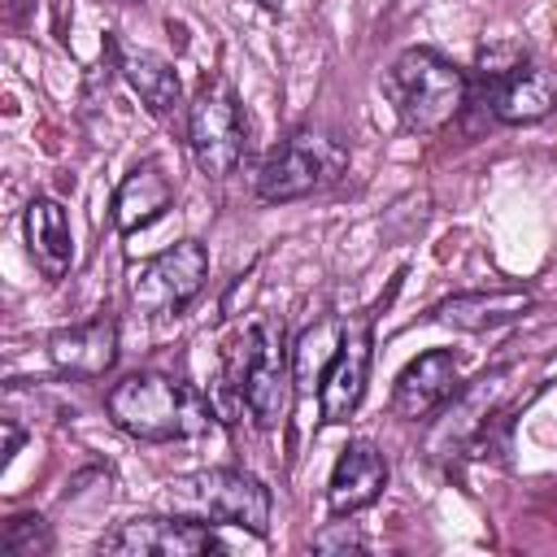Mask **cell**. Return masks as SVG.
<instances>
[{
	"label": "cell",
	"instance_id": "obj_1",
	"mask_svg": "<svg viewBox=\"0 0 557 557\" xmlns=\"http://www.w3.org/2000/svg\"><path fill=\"white\" fill-rule=\"evenodd\" d=\"M104 409L117 431L144 444H170V440H191L209 431L213 405L196 387L170 374H126L122 383L109 387Z\"/></svg>",
	"mask_w": 557,
	"mask_h": 557
},
{
	"label": "cell",
	"instance_id": "obj_2",
	"mask_svg": "<svg viewBox=\"0 0 557 557\" xmlns=\"http://www.w3.org/2000/svg\"><path fill=\"white\" fill-rule=\"evenodd\" d=\"M383 91L405 131L435 135L470 104V74L435 48H409L392 61Z\"/></svg>",
	"mask_w": 557,
	"mask_h": 557
},
{
	"label": "cell",
	"instance_id": "obj_3",
	"mask_svg": "<svg viewBox=\"0 0 557 557\" xmlns=\"http://www.w3.org/2000/svg\"><path fill=\"white\" fill-rule=\"evenodd\" d=\"M161 505L170 513L209 522V527H239L248 535H265L270 531V492L261 479L244 474V470H191L178 474L161 487Z\"/></svg>",
	"mask_w": 557,
	"mask_h": 557
},
{
	"label": "cell",
	"instance_id": "obj_4",
	"mask_svg": "<svg viewBox=\"0 0 557 557\" xmlns=\"http://www.w3.org/2000/svg\"><path fill=\"white\" fill-rule=\"evenodd\" d=\"M348 170V152L344 144H335L322 131H296L287 135L261 165L257 174V196L265 205H287V200H305L322 187H331L339 174Z\"/></svg>",
	"mask_w": 557,
	"mask_h": 557
},
{
	"label": "cell",
	"instance_id": "obj_5",
	"mask_svg": "<svg viewBox=\"0 0 557 557\" xmlns=\"http://www.w3.org/2000/svg\"><path fill=\"white\" fill-rule=\"evenodd\" d=\"M187 148H191L200 174H209V178H226L244 161L248 122H244L235 87L222 74L205 78L187 109Z\"/></svg>",
	"mask_w": 557,
	"mask_h": 557
},
{
	"label": "cell",
	"instance_id": "obj_6",
	"mask_svg": "<svg viewBox=\"0 0 557 557\" xmlns=\"http://www.w3.org/2000/svg\"><path fill=\"white\" fill-rule=\"evenodd\" d=\"M244 339V405L261 431L278 426L292 396V348L283 344L278 318H257L239 331Z\"/></svg>",
	"mask_w": 557,
	"mask_h": 557
},
{
	"label": "cell",
	"instance_id": "obj_7",
	"mask_svg": "<svg viewBox=\"0 0 557 557\" xmlns=\"http://www.w3.org/2000/svg\"><path fill=\"white\" fill-rule=\"evenodd\" d=\"M209 278V252L200 239H183L165 252H157L135 278H131V300L135 309H144L148 318H165L178 313L196 300V292Z\"/></svg>",
	"mask_w": 557,
	"mask_h": 557
},
{
	"label": "cell",
	"instance_id": "obj_8",
	"mask_svg": "<svg viewBox=\"0 0 557 557\" xmlns=\"http://www.w3.org/2000/svg\"><path fill=\"white\" fill-rule=\"evenodd\" d=\"M100 548L122 557H200V553H222V540L213 535L209 522L174 513V518H131L113 535H104Z\"/></svg>",
	"mask_w": 557,
	"mask_h": 557
},
{
	"label": "cell",
	"instance_id": "obj_9",
	"mask_svg": "<svg viewBox=\"0 0 557 557\" xmlns=\"http://www.w3.org/2000/svg\"><path fill=\"white\" fill-rule=\"evenodd\" d=\"M370 357H374V348H370V322H348L344 344H339V352L326 366L322 387H318L322 422L339 426V422H348L361 409L366 383H370Z\"/></svg>",
	"mask_w": 557,
	"mask_h": 557
},
{
	"label": "cell",
	"instance_id": "obj_10",
	"mask_svg": "<svg viewBox=\"0 0 557 557\" xmlns=\"http://www.w3.org/2000/svg\"><path fill=\"white\" fill-rule=\"evenodd\" d=\"M387 487V457L379 444L370 440H348L331 466L326 479V509L335 518H352L361 509H370Z\"/></svg>",
	"mask_w": 557,
	"mask_h": 557
},
{
	"label": "cell",
	"instance_id": "obj_11",
	"mask_svg": "<svg viewBox=\"0 0 557 557\" xmlns=\"http://www.w3.org/2000/svg\"><path fill=\"white\" fill-rule=\"evenodd\" d=\"M483 87H487L492 117L505 122V126L540 122L557 104V74L535 65V61H527V57L509 74H500V78H483Z\"/></svg>",
	"mask_w": 557,
	"mask_h": 557
},
{
	"label": "cell",
	"instance_id": "obj_12",
	"mask_svg": "<svg viewBox=\"0 0 557 557\" xmlns=\"http://www.w3.org/2000/svg\"><path fill=\"white\" fill-rule=\"evenodd\" d=\"M48 361L70 379H100L117 361V322L109 313L48 335Z\"/></svg>",
	"mask_w": 557,
	"mask_h": 557
},
{
	"label": "cell",
	"instance_id": "obj_13",
	"mask_svg": "<svg viewBox=\"0 0 557 557\" xmlns=\"http://www.w3.org/2000/svg\"><path fill=\"white\" fill-rule=\"evenodd\" d=\"M453 396H457V357L448 348H431L400 370L392 387V413L418 422V418H431Z\"/></svg>",
	"mask_w": 557,
	"mask_h": 557
},
{
	"label": "cell",
	"instance_id": "obj_14",
	"mask_svg": "<svg viewBox=\"0 0 557 557\" xmlns=\"http://www.w3.org/2000/svg\"><path fill=\"white\" fill-rule=\"evenodd\" d=\"M535 309V296L527 287H496V292H457L435 305V322L453 331H492L505 322H518Z\"/></svg>",
	"mask_w": 557,
	"mask_h": 557
},
{
	"label": "cell",
	"instance_id": "obj_15",
	"mask_svg": "<svg viewBox=\"0 0 557 557\" xmlns=\"http://www.w3.org/2000/svg\"><path fill=\"white\" fill-rule=\"evenodd\" d=\"M170 200H174L170 174H165L157 161H144V165H135V170L117 183V191H113V226H117L122 235H135V231L152 226V222L170 209Z\"/></svg>",
	"mask_w": 557,
	"mask_h": 557
},
{
	"label": "cell",
	"instance_id": "obj_16",
	"mask_svg": "<svg viewBox=\"0 0 557 557\" xmlns=\"http://www.w3.org/2000/svg\"><path fill=\"white\" fill-rule=\"evenodd\" d=\"M22 231H26V248L39 265L44 278H65L70 274V261H74V235H70V218L57 200L48 196H35L26 205V218H22Z\"/></svg>",
	"mask_w": 557,
	"mask_h": 557
},
{
	"label": "cell",
	"instance_id": "obj_17",
	"mask_svg": "<svg viewBox=\"0 0 557 557\" xmlns=\"http://www.w3.org/2000/svg\"><path fill=\"white\" fill-rule=\"evenodd\" d=\"M117 70H122V78L131 83V91L144 100V109L152 117H174L178 113L183 83H178V70L165 57H157L148 48H126L122 61H117Z\"/></svg>",
	"mask_w": 557,
	"mask_h": 557
},
{
	"label": "cell",
	"instance_id": "obj_18",
	"mask_svg": "<svg viewBox=\"0 0 557 557\" xmlns=\"http://www.w3.org/2000/svg\"><path fill=\"white\" fill-rule=\"evenodd\" d=\"M344 331H348L344 318H318L313 326L300 331V339L292 348V383H296L300 396H313L322 387V374L335 361V352L344 344Z\"/></svg>",
	"mask_w": 557,
	"mask_h": 557
},
{
	"label": "cell",
	"instance_id": "obj_19",
	"mask_svg": "<svg viewBox=\"0 0 557 557\" xmlns=\"http://www.w3.org/2000/svg\"><path fill=\"white\" fill-rule=\"evenodd\" d=\"M0 553L4 557H48L52 553V531L39 513H13L0 527Z\"/></svg>",
	"mask_w": 557,
	"mask_h": 557
},
{
	"label": "cell",
	"instance_id": "obj_20",
	"mask_svg": "<svg viewBox=\"0 0 557 557\" xmlns=\"http://www.w3.org/2000/svg\"><path fill=\"white\" fill-rule=\"evenodd\" d=\"M361 548H366V535L357 522H326L313 535V553H361Z\"/></svg>",
	"mask_w": 557,
	"mask_h": 557
},
{
	"label": "cell",
	"instance_id": "obj_21",
	"mask_svg": "<svg viewBox=\"0 0 557 557\" xmlns=\"http://www.w3.org/2000/svg\"><path fill=\"white\" fill-rule=\"evenodd\" d=\"M17 444H22V431L13 426V418H4V461L17 453Z\"/></svg>",
	"mask_w": 557,
	"mask_h": 557
}]
</instances>
